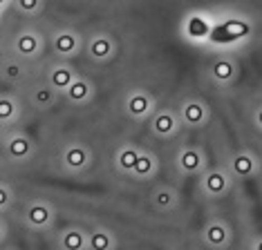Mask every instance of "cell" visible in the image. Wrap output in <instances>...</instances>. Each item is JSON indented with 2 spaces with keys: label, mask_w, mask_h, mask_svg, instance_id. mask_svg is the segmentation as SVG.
<instances>
[{
  "label": "cell",
  "mask_w": 262,
  "mask_h": 250,
  "mask_svg": "<svg viewBox=\"0 0 262 250\" xmlns=\"http://www.w3.org/2000/svg\"><path fill=\"white\" fill-rule=\"evenodd\" d=\"M83 243H85V239H83V235L81 232H65V237H63V246L65 250H81L83 248Z\"/></svg>",
  "instance_id": "6da1fadb"
},
{
  "label": "cell",
  "mask_w": 262,
  "mask_h": 250,
  "mask_svg": "<svg viewBox=\"0 0 262 250\" xmlns=\"http://www.w3.org/2000/svg\"><path fill=\"white\" fill-rule=\"evenodd\" d=\"M180 161H182V168H184V170H188V172L198 170V168H200V163H202V161H200V154H198V152H193V150H186V152H184Z\"/></svg>",
  "instance_id": "7a4b0ae2"
},
{
  "label": "cell",
  "mask_w": 262,
  "mask_h": 250,
  "mask_svg": "<svg viewBox=\"0 0 262 250\" xmlns=\"http://www.w3.org/2000/svg\"><path fill=\"white\" fill-rule=\"evenodd\" d=\"M65 161H68V165H72V168H81V165L85 163V152H83L81 147H72V150H68V154H65Z\"/></svg>",
  "instance_id": "3957f363"
},
{
  "label": "cell",
  "mask_w": 262,
  "mask_h": 250,
  "mask_svg": "<svg viewBox=\"0 0 262 250\" xmlns=\"http://www.w3.org/2000/svg\"><path fill=\"white\" fill-rule=\"evenodd\" d=\"M110 246V239H108V235L105 232H92L90 235V248L92 250H108Z\"/></svg>",
  "instance_id": "277c9868"
},
{
  "label": "cell",
  "mask_w": 262,
  "mask_h": 250,
  "mask_svg": "<svg viewBox=\"0 0 262 250\" xmlns=\"http://www.w3.org/2000/svg\"><path fill=\"white\" fill-rule=\"evenodd\" d=\"M206 239L211 243H215V246H220V243H224V239H226V230L222 226H211L206 232Z\"/></svg>",
  "instance_id": "5b68a950"
},
{
  "label": "cell",
  "mask_w": 262,
  "mask_h": 250,
  "mask_svg": "<svg viewBox=\"0 0 262 250\" xmlns=\"http://www.w3.org/2000/svg\"><path fill=\"white\" fill-rule=\"evenodd\" d=\"M47 219H50V210H47L45 206H34L32 210H29V221H34V223H45Z\"/></svg>",
  "instance_id": "8992f818"
},
{
  "label": "cell",
  "mask_w": 262,
  "mask_h": 250,
  "mask_svg": "<svg viewBox=\"0 0 262 250\" xmlns=\"http://www.w3.org/2000/svg\"><path fill=\"white\" fill-rule=\"evenodd\" d=\"M137 161H139V154H137L135 150H126V152H121V157H119L121 168H128V170H135Z\"/></svg>",
  "instance_id": "52a82bcc"
},
{
  "label": "cell",
  "mask_w": 262,
  "mask_h": 250,
  "mask_svg": "<svg viewBox=\"0 0 262 250\" xmlns=\"http://www.w3.org/2000/svg\"><path fill=\"white\" fill-rule=\"evenodd\" d=\"M233 168H235L237 174H249V172H251V168H253V161L249 159V157H237V159L233 161Z\"/></svg>",
  "instance_id": "ba28073f"
},
{
  "label": "cell",
  "mask_w": 262,
  "mask_h": 250,
  "mask_svg": "<svg viewBox=\"0 0 262 250\" xmlns=\"http://www.w3.org/2000/svg\"><path fill=\"white\" fill-rule=\"evenodd\" d=\"M224 177L222 174H211V177H208L206 179V188L208 190H211V192H222V190H224Z\"/></svg>",
  "instance_id": "9c48e42d"
},
{
  "label": "cell",
  "mask_w": 262,
  "mask_h": 250,
  "mask_svg": "<svg viewBox=\"0 0 262 250\" xmlns=\"http://www.w3.org/2000/svg\"><path fill=\"white\" fill-rule=\"evenodd\" d=\"M9 147H11V152H14L16 157H25V154L29 152V143L25 139H14Z\"/></svg>",
  "instance_id": "30bf717a"
},
{
  "label": "cell",
  "mask_w": 262,
  "mask_h": 250,
  "mask_svg": "<svg viewBox=\"0 0 262 250\" xmlns=\"http://www.w3.org/2000/svg\"><path fill=\"white\" fill-rule=\"evenodd\" d=\"M146 110H148V101L144 96H135L130 101V112H133V114H144Z\"/></svg>",
  "instance_id": "8fae6325"
},
{
  "label": "cell",
  "mask_w": 262,
  "mask_h": 250,
  "mask_svg": "<svg viewBox=\"0 0 262 250\" xmlns=\"http://www.w3.org/2000/svg\"><path fill=\"white\" fill-rule=\"evenodd\" d=\"M152 170V161L148 159V157H139V161H137V165H135V172L137 174H148V172Z\"/></svg>",
  "instance_id": "7c38bea8"
},
{
  "label": "cell",
  "mask_w": 262,
  "mask_h": 250,
  "mask_svg": "<svg viewBox=\"0 0 262 250\" xmlns=\"http://www.w3.org/2000/svg\"><path fill=\"white\" fill-rule=\"evenodd\" d=\"M108 52H110V45L105 43V40H94V45H92V54H94V56H105Z\"/></svg>",
  "instance_id": "4fadbf2b"
},
{
  "label": "cell",
  "mask_w": 262,
  "mask_h": 250,
  "mask_svg": "<svg viewBox=\"0 0 262 250\" xmlns=\"http://www.w3.org/2000/svg\"><path fill=\"white\" fill-rule=\"evenodd\" d=\"M155 128H157L159 132H170V128H172V118H170V116H159L157 121H155Z\"/></svg>",
  "instance_id": "5bb4252c"
},
{
  "label": "cell",
  "mask_w": 262,
  "mask_h": 250,
  "mask_svg": "<svg viewBox=\"0 0 262 250\" xmlns=\"http://www.w3.org/2000/svg\"><path fill=\"white\" fill-rule=\"evenodd\" d=\"M186 118L188 121H193V123H198L202 118V107L200 105H188L186 107Z\"/></svg>",
  "instance_id": "9a60e30c"
},
{
  "label": "cell",
  "mask_w": 262,
  "mask_h": 250,
  "mask_svg": "<svg viewBox=\"0 0 262 250\" xmlns=\"http://www.w3.org/2000/svg\"><path fill=\"white\" fill-rule=\"evenodd\" d=\"M72 47H74V38H72V36H61V38H58V49H72Z\"/></svg>",
  "instance_id": "2e32d148"
},
{
  "label": "cell",
  "mask_w": 262,
  "mask_h": 250,
  "mask_svg": "<svg viewBox=\"0 0 262 250\" xmlns=\"http://www.w3.org/2000/svg\"><path fill=\"white\" fill-rule=\"evenodd\" d=\"M85 92H88V87L83 85V83H76V85L70 89V94H72L74 98H83V96H85Z\"/></svg>",
  "instance_id": "e0dca14e"
},
{
  "label": "cell",
  "mask_w": 262,
  "mask_h": 250,
  "mask_svg": "<svg viewBox=\"0 0 262 250\" xmlns=\"http://www.w3.org/2000/svg\"><path fill=\"white\" fill-rule=\"evenodd\" d=\"M70 81V71H65V69H58L56 74H54V83L56 85H65V83Z\"/></svg>",
  "instance_id": "ac0fdd59"
},
{
  "label": "cell",
  "mask_w": 262,
  "mask_h": 250,
  "mask_svg": "<svg viewBox=\"0 0 262 250\" xmlns=\"http://www.w3.org/2000/svg\"><path fill=\"white\" fill-rule=\"evenodd\" d=\"M34 47H36V40L34 38H23L20 40V52L29 54V52H34Z\"/></svg>",
  "instance_id": "d6986e66"
},
{
  "label": "cell",
  "mask_w": 262,
  "mask_h": 250,
  "mask_svg": "<svg viewBox=\"0 0 262 250\" xmlns=\"http://www.w3.org/2000/svg\"><path fill=\"white\" fill-rule=\"evenodd\" d=\"M215 74L220 76V79H229V76H231V67H229V65H217V67H215Z\"/></svg>",
  "instance_id": "ffe728a7"
},
{
  "label": "cell",
  "mask_w": 262,
  "mask_h": 250,
  "mask_svg": "<svg viewBox=\"0 0 262 250\" xmlns=\"http://www.w3.org/2000/svg\"><path fill=\"white\" fill-rule=\"evenodd\" d=\"M155 201H157L159 206H168L170 204V192H166V190H164V192H157Z\"/></svg>",
  "instance_id": "44dd1931"
},
{
  "label": "cell",
  "mask_w": 262,
  "mask_h": 250,
  "mask_svg": "<svg viewBox=\"0 0 262 250\" xmlns=\"http://www.w3.org/2000/svg\"><path fill=\"white\" fill-rule=\"evenodd\" d=\"M20 5L25 9H34V7H36V0H20Z\"/></svg>",
  "instance_id": "7402d4cb"
},
{
  "label": "cell",
  "mask_w": 262,
  "mask_h": 250,
  "mask_svg": "<svg viewBox=\"0 0 262 250\" xmlns=\"http://www.w3.org/2000/svg\"><path fill=\"white\" fill-rule=\"evenodd\" d=\"M9 114H11V105L5 101V103H3V118H7Z\"/></svg>",
  "instance_id": "603a6c76"
},
{
  "label": "cell",
  "mask_w": 262,
  "mask_h": 250,
  "mask_svg": "<svg viewBox=\"0 0 262 250\" xmlns=\"http://www.w3.org/2000/svg\"><path fill=\"white\" fill-rule=\"evenodd\" d=\"M255 250H262V241L258 243V246H255Z\"/></svg>",
  "instance_id": "cb8c5ba5"
},
{
  "label": "cell",
  "mask_w": 262,
  "mask_h": 250,
  "mask_svg": "<svg viewBox=\"0 0 262 250\" xmlns=\"http://www.w3.org/2000/svg\"><path fill=\"white\" fill-rule=\"evenodd\" d=\"M258 118H260V125H262V110H260V114H258Z\"/></svg>",
  "instance_id": "d4e9b609"
}]
</instances>
